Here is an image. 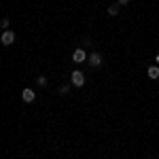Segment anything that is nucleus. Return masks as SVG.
Here are the masks:
<instances>
[{
  "instance_id": "1",
  "label": "nucleus",
  "mask_w": 159,
  "mask_h": 159,
  "mask_svg": "<svg viewBox=\"0 0 159 159\" xmlns=\"http://www.w3.org/2000/svg\"><path fill=\"white\" fill-rule=\"evenodd\" d=\"M70 81H72L74 87H83L85 85V74L81 72V70H74V72L70 74Z\"/></svg>"
},
{
  "instance_id": "2",
  "label": "nucleus",
  "mask_w": 159,
  "mask_h": 159,
  "mask_svg": "<svg viewBox=\"0 0 159 159\" xmlns=\"http://www.w3.org/2000/svg\"><path fill=\"white\" fill-rule=\"evenodd\" d=\"M87 57H89V55L85 53V49H83V47L74 49V53H72V60L76 61V64H83V61H87Z\"/></svg>"
},
{
  "instance_id": "3",
  "label": "nucleus",
  "mask_w": 159,
  "mask_h": 159,
  "mask_svg": "<svg viewBox=\"0 0 159 159\" xmlns=\"http://www.w3.org/2000/svg\"><path fill=\"white\" fill-rule=\"evenodd\" d=\"M0 40H2V45H13V43H15V32H13V30H4Z\"/></svg>"
},
{
  "instance_id": "4",
  "label": "nucleus",
  "mask_w": 159,
  "mask_h": 159,
  "mask_svg": "<svg viewBox=\"0 0 159 159\" xmlns=\"http://www.w3.org/2000/svg\"><path fill=\"white\" fill-rule=\"evenodd\" d=\"M87 61H89V66L98 68L100 64H102V55H100L98 51H93V53H89V57H87Z\"/></svg>"
},
{
  "instance_id": "5",
  "label": "nucleus",
  "mask_w": 159,
  "mask_h": 159,
  "mask_svg": "<svg viewBox=\"0 0 159 159\" xmlns=\"http://www.w3.org/2000/svg\"><path fill=\"white\" fill-rule=\"evenodd\" d=\"M34 98H36V96H34L32 89H24V93H21V100H24V102H34Z\"/></svg>"
},
{
  "instance_id": "6",
  "label": "nucleus",
  "mask_w": 159,
  "mask_h": 159,
  "mask_svg": "<svg viewBox=\"0 0 159 159\" xmlns=\"http://www.w3.org/2000/svg\"><path fill=\"white\" fill-rule=\"evenodd\" d=\"M148 76L151 79H159V66H148Z\"/></svg>"
},
{
  "instance_id": "7",
  "label": "nucleus",
  "mask_w": 159,
  "mask_h": 159,
  "mask_svg": "<svg viewBox=\"0 0 159 159\" xmlns=\"http://www.w3.org/2000/svg\"><path fill=\"white\" fill-rule=\"evenodd\" d=\"M119 7H121L119 2H117V4H110V7H108V15H112V17L119 15Z\"/></svg>"
},
{
  "instance_id": "8",
  "label": "nucleus",
  "mask_w": 159,
  "mask_h": 159,
  "mask_svg": "<svg viewBox=\"0 0 159 159\" xmlns=\"http://www.w3.org/2000/svg\"><path fill=\"white\" fill-rule=\"evenodd\" d=\"M68 91H70V85H60V93L61 96H66Z\"/></svg>"
},
{
  "instance_id": "9",
  "label": "nucleus",
  "mask_w": 159,
  "mask_h": 159,
  "mask_svg": "<svg viewBox=\"0 0 159 159\" xmlns=\"http://www.w3.org/2000/svg\"><path fill=\"white\" fill-rule=\"evenodd\" d=\"M36 83H38V87H45V85H47V79H45V76H38Z\"/></svg>"
},
{
  "instance_id": "10",
  "label": "nucleus",
  "mask_w": 159,
  "mask_h": 159,
  "mask_svg": "<svg viewBox=\"0 0 159 159\" xmlns=\"http://www.w3.org/2000/svg\"><path fill=\"white\" fill-rule=\"evenodd\" d=\"M119 4H129V0H119Z\"/></svg>"
},
{
  "instance_id": "11",
  "label": "nucleus",
  "mask_w": 159,
  "mask_h": 159,
  "mask_svg": "<svg viewBox=\"0 0 159 159\" xmlns=\"http://www.w3.org/2000/svg\"><path fill=\"white\" fill-rule=\"evenodd\" d=\"M155 61H157V64H159V55H157V57H155Z\"/></svg>"
}]
</instances>
